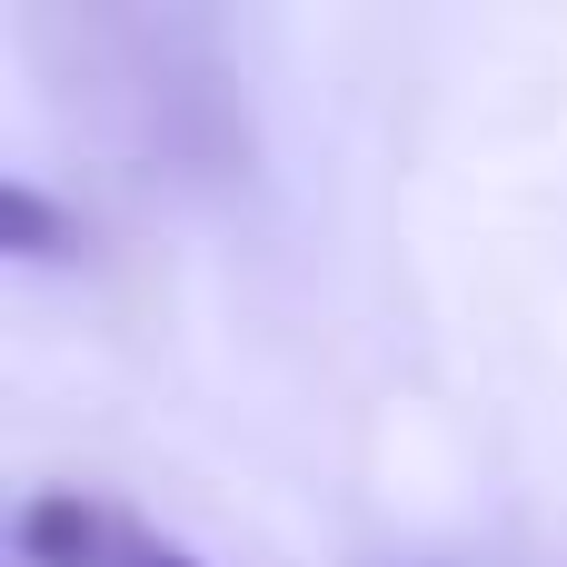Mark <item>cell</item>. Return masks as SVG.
Segmentation results:
<instances>
[{
    "mask_svg": "<svg viewBox=\"0 0 567 567\" xmlns=\"http://www.w3.org/2000/svg\"><path fill=\"white\" fill-rule=\"evenodd\" d=\"M10 548H20V567H209L179 538H159L150 518L90 498V488H30L10 518Z\"/></svg>",
    "mask_w": 567,
    "mask_h": 567,
    "instance_id": "obj_1",
    "label": "cell"
},
{
    "mask_svg": "<svg viewBox=\"0 0 567 567\" xmlns=\"http://www.w3.org/2000/svg\"><path fill=\"white\" fill-rule=\"evenodd\" d=\"M0 249H10V259H80V219H70L30 169H10V179H0Z\"/></svg>",
    "mask_w": 567,
    "mask_h": 567,
    "instance_id": "obj_2",
    "label": "cell"
}]
</instances>
